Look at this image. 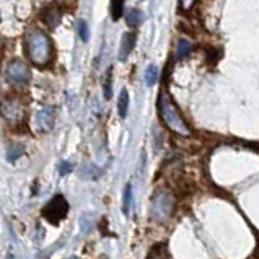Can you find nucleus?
I'll list each match as a JSON object with an SVG mask.
<instances>
[{
	"instance_id": "nucleus-11",
	"label": "nucleus",
	"mask_w": 259,
	"mask_h": 259,
	"mask_svg": "<svg viewBox=\"0 0 259 259\" xmlns=\"http://www.w3.org/2000/svg\"><path fill=\"white\" fill-rule=\"evenodd\" d=\"M140 21H142V12L139 9H131L125 13V23H127L131 28H136L140 25Z\"/></svg>"
},
{
	"instance_id": "nucleus-8",
	"label": "nucleus",
	"mask_w": 259,
	"mask_h": 259,
	"mask_svg": "<svg viewBox=\"0 0 259 259\" xmlns=\"http://www.w3.org/2000/svg\"><path fill=\"white\" fill-rule=\"evenodd\" d=\"M61 18H62V10L59 9V5H56V4L44 7V9L41 10L42 23L51 29H54L59 23H61Z\"/></svg>"
},
{
	"instance_id": "nucleus-19",
	"label": "nucleus",
	"mask_w": 259,
	"mask_h": 259,
	"mask_svg": "<svg viewBox=\"0 0 259 259\" xmlns=\"http://www.w3.org/2000/svg\"><path fill=\"white\" fill-rule=\"evenodd\" d=\"M111 75H113V70L108 72V77H106V82H105V96L108 100L113 96V80H111Z\"/></svg>"
},
{
	"instance_id": "nucleus-1",
	"label": "nucleus",
	"mask_w": 259,
	"mask_h": 259,
	"mask_svg": "<svg viewBox=\"0 0 259 259\" xmlns=\"http://www.w3.org/2000/svg\"><path fill=\"white\" fill-rule=\"evenodd\" d=\"M25 49L26 56L29 57L34 65L38 67H44L48 65L54 57V46L49 36L41 31V29H29L25 38Z\"/></svg>"
},
{
	"instance_id": "nucleus-12",
	"label": "nucleus",
	"mask_w": 259,
	"mask_h": 259,
	"mask_svg": "<svg viewBox=\"0 0 259 259\" xmlns=\"http://www.w3.org/2000/svg\"><path fill=\"white\" fill-rule=\"evenodd\" d=\"M131 207H132V186L129 183V184H125L124 194H122V212L125 213V215H129Z\"/></svg>"
},
{
	"instance_id": "nucleus-15",
	"label": "nucleus",
	"mask_w": 259,
	"mask_h": 259,
	"mask_svg": "<svg viewBox=\"0 0 259 259\" xmlns=\"http://www.w3.org/2000/svg\"><path fill=\"white\" fill-rule=\"evenodd\" d=\"M191 51H192V44L189 41H186V39H180V41H178V51H176L178 59L186 57L188 54H191Z\"/></svg>"
},
{
	"instance_id": "nucleus-9",
	"label": "nucleus",
	"mask_w": 259,
	"mask_h": 259,
	"mask_svg": "<svg viewBox=\"0 0 259 259\" xmlns=\"http://www.w3.org/2000/svg\"><path fill=\"white\" fill-rule=\"evenodd\" d=\"M136 39L137 36L134 33H124L121 39V48H119V61L124 62L132 53V49L136 48Z\"/></svg>"
},
{
	"instance_id": "nucleus-2",
	"label": "nucleus",
	"mask_w": 259,
	"mask_h": 259,
	"mask_svg": "<svg viewBox=\"0 0 259 259\" xmlns=\"http://www.w3.org/2000/svg\"><path fill=\"white\" fill-rule=\"evenodd\" d=\"M158 111H160L161 121L165 122V125L173 132V134L181 136V137H189L192 134L189 124L183 117L181 111L178 109L175 101L171 100V96H169L168 92H165V90L158 96Z\"/></svg>"
},
{
	"instance_id": "nucleus-13",
	"label": "nucleus",
	"mask_w": 259,
	"mask_h": 259,
	"mask_svg": "<svg viewBox=\"0 0 259 259\" xmlns=\"http://www.w3.org/2000/svg\"><path fill=\"white\" fill-rule=\"evenodd\" d=\"M124 2L125 0H111V18L117 21L124 13Z\"/></svg>"
},
{
	"instance_id": "nucleus-6",
	"label": "nucleus",
	"mask_w": 259,
	"mask_h": 259,
	"mask_svg": "<svg viewBox=\"0 0 259 259\" xmlns=\"http://www.w3.org/2000/svg\"><path fill=\"white\" fill-rule=\"evenodd\" d=\"M0 114L9 122H20L25 116V109L17 100H5L4 103H0Z\"/></svg>"
},
{
	"instance_id": "nucleus-17",
	"label": "nucleus",
	"mask_w": 259,
	"mask_h": 259,
	"mask_svg": "<svg viewBox=\"0 0 259 259\" xmlns=\"http://www.w3.org/2000/svg\"><path fill=\"white\" fill-rule=\"evenodd\" d=\"M169 254L166 253V246L165 243H160V245H155L152 251L149 253V257H168Z\"/></svg>"
},
{
	"instance_id": "nucleus-5",
	"label": "nucleus",
	"mask_w": 259,
	"mask_h": 259,
	"mask_svg": "<svg viewBox=\"0 0 259 259\" xmlns=\"http://www.w3.org/2000/svg\"><path fill=\"white\" fill-rule=\"evenodd\" d=\"M7 77L12 83L26 85L31 80V72L21 61H12L7 67Z\"/></svg>"
},
{
	"instance_id": "nucleus-18",
	"label": "nucleus",
	"mask_w": 259,
	"mask_h": 259,
	"mask_svg": "<svg viewBox=\"0 0 259 259\" xmlns=\"http://www.w3.org/2000/svg\"><path fill=\"white\" fill-rule=\"evenodd\" d=\"M78 36L83 42H88V39H90V28H88V23L85 20L78 21Z\"/></svg>"
},
{
	"instance_id": "nucleus-20",
	"label": "nucleus",
	"mask_w": 259,
	"mask_h": 259,
	"mask_svg": "<svg viewBox=\"0 0 259 259\" xmlns=\"http://www.w3.org/2000/svg\"><path fill=\"white\" fill-rule=\"evenodd\" d=\"M57 169H59V173H61L62 176H65V175L72 173L73 165H72V163H69V161H61V163L57 165Z\"/></svg>"
},
{
	"instance_id": "nucleus-3",
	"label": "nucleus",
	"mask_w": 259,
	"mask_h": 259,
	"mask_svg": "<svg viewBox=\"0 0 259 259\" xmlns=\"http://www.w3.org/2000/svg\"><path fill=\"white\" fill-rule=\"evenodd\" d=\"M175 209V196L168 189H160L152 199V215L155 220L165 222L171 217Z\"/></svg>"
},
{
	"instance_id": "nucleus-10",
	"label": "nucleus",
	"mask_w": 259,
	"mask_h": 259,
	"mask_svg": "<svg viewBox=\"0 0 259 259\" xmlns=\"http://www.w3.org/2000/svg\"><path fill=\"white\" fill-rule=\"evenodd\" d=\"M127 109H129V92L122 90L119 95V100H117V113H119L122 119L127 116Z\"/></svg>"
},
{
	"instance_id": "nucleus-4",
	"label": "nucleus",
	"mask_w": 259,
	"mask_h": 259,
	"mask_svg": "<svg viewBox=\"0 0 259 259\" xmlns=\"http://www.w3.org/2000/svg\"><path fill=\"white\" fill-rule=\"evenodd\" d=\"M69 202L62 194H56L51 201L42 207V217L46 219L51 225H59L67 217L69 213Z\"/></svg>"
},
{
	"instance_id": "nucleus-21",
	"label": "nucleus",
	"mask_w": 259,
	"mask_h": 259,
	"mask_svg": "<svg viewBox=\"0 0 259 259\" xmlns=\"http://www.w3.org/2000/svg\"><path fill=\"white\" fill-rule=\"evenodd\" d=\"M197 0H180V10L181 12H189Z\"/></svg>"
},
{
	"instance_id": "nucleus-7",
	"label": "nucleus",
	"mask_w": 259,
	"mask_h": 259,
	"mask_svg": "<svg viewBox=\"0 0 259 259\" xmlns=\"http://www.w3.org/2000/svg\"><path fill=\"white\" fill-rule=\"evenodd\" d=\"M54 122H56V109L53 106H46L38 111V114H36V124H38L39 131L51 132L54 129Z\"/></svg>"
},
{
	"instance_id": "nucleus-14",
	"label": "nucleus",
	"mask_w": 259,
	"mask_h": 259,
	"mask_svg": "<svg viewBox=\"0 0 259 259\" xmlns=\"http://www.w3.org/2000/svg\"><path fill=\"white\" fill-rule=\"evenodd\" d=\"M157 80H158V69L155 67V65H149L145 70V85L153 87L157 83Z\"/></svg>"
},
{
	"instance_id": "nucleus-16",
	"label": "nucleus",
	"mask_w": 259,
	"mask_h": 259,
	"mask_svg": "<svg viewBox=\"0 0 259 259\" xmlns=\"http://www.w3.org/2000/svg\"><path fill=\"white\" fill-rule=\"evenodd\" d=\"M23 153H25V147H23V145L13 144V145H10L9 152H7V158H9V161H15L17 158H20Z\"/></svg>"
}]
</instances>
